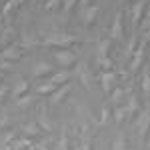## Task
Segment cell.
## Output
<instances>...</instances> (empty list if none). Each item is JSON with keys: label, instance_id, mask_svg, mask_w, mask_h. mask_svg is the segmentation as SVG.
Instances as JSON below:
<instances>
[{"label": "cell", "instance_id": "cell-34", "mask_svg": "<svg viewBox=\"0 0 150 150\" xmlns=\"http://www.w3.org/2000/svg\"><path fill=\"white\" fill-rule=\"evenodd\" d=\"M0 78H2V76H0Z\"/></svg>", "mask_w": 150, "mask_h": 150}, {"label": "cell", "instance_id": "cell-33", "mask_svg": "<svg viewBox=\"0 0 150 150\" xmlns=\"http://www.w3.org/2000/svg\"><path fill=\"white\" fill-rule=\"evenodd\" d=\"M74 150H82V148H74Z\"/></svg>", "mask_w": 150, "mask_h": 150}, {"label": "cell", "instance_id": "cell-16", "mask_svg": "<svg viewBox=\"0 0 150 150\" xmlns=\"http://www.w3.org/2000/svg\"><path fill=\"white\" fill-rule=\"evenodd\" d=\"M142 90L146 94H150V72L148 70L142 72Z\"/></svg>", "mask_w": 150, "mask_h": 150}, {"label": "cell", "instance_id": "cell-27", "mask_svg": "<svg viewBox=\"0 0 150 150\" xmlns=\"http://www.w3.org/2000/svg\"><path fill=\"white\" fill-rule=\"evenodd\" d=\"M14 2H16V0H8V2H6V6H4V10H2V14H8V10L14 6Z\"/></svg>", "mask_w": 150, "mask_h": 150}, {"label": "cell", "instance_id": "cell-19", "mask_svg": "<svg viewBox=\"0 0 150 150\" xmlns=\"http://www.w3.org/2000/svg\"><path fill=\"white\" fill-rule=\"evenodd\" d=\"M122 96H124V90H122L120 86H118V88H114V90H112V98H110V100H112V104H118L120 100H122Z\"/></svg>", "mask_w": 150, "mask_h": 150}, {"label": "cell", "instance_id": "cell-1", "mask_svg": "<svg viewBox=\"0 0 150 150\" xmlns=\"http://www.w3.org/2000/svg\"><path fill=\"white\" fill-rule=\"evenodd\" d=\"M54 58H56V62H60L62 66H70V64L76 62V54H74L72 50H68V48L56 50V52H54Z\"/></svg>", "mask_w": 150, "mask_h": 150}, {"label": "cell", "instance_id": "cell-13", "mask_svg": "<svg viewBox=\"0 0 150 150\" xmlns=\"http://www.w3.org/2000/svg\"><path fill=\"white\" fill-rule=\"evenodd\" d=\"M56 88H58L56 84H52V82L48 80V82H44V84H40V86L36 88V92L38 94H48V92H54Z\"/></svg>", "mask_w": 150, "mask_h": 150}, {"label": "cell", "instance_id": "cell-2", "mask_svg": "<svg viewBox=\"0 0 150 150\" xmlns=\"http://www.w3.org/2000/svg\"><path fill=\"white\" fill-rule=\"evenodd\" d=\"M76 42V38L74 36H64V34H58V36H48L46 40H44V44H54V46H70V44H74Z\"/></svg>", "mask_w": 150, "mask_h": 150}, {"label": "cell", "instance_id": "cell-29", "mask_svg": "<svg viewBox=\"0 0 150 150\" xmlns=\"http://www.w3.org/2000/svg\"><path fill=\"white\" fill-rule=\"evenodd\" d=\"M74 4H76V0H66V6H64V8H66V10H70Z\"/></svg>", "mask_w": 150, "mask_h": 150}, {"label": "cell", "instance_id": "cell-24", "mask_svg": "<svg viewBox=\"0 0 150 150\" xmlns=\"http://www.w3.org/2000/svg\"><path fill=\"white\" fill-rule=\"evenodd\" d=\"M12 36H14V30H12V28H6V30H4V34H2V38H0V40H2V42H8V40H10Z\"/></svg>", "mask_w": 150, "mask_h": 150}, {"label": "cell", "instance_id": "cell-26", "mask_svg": "<svg viewBox=\"0 0 150 150\" xmlns=\"http://www.w3.org/2000/svg\"><path fill=\"white\" fill-rule=\"evenodd\" d=\"M108 114H110V112H108V106H104V108H102V118H100V122H102V124L108 120Z\"/></svg>", "mask_w": 150, "mask_h": 150}, {"label": "cell", "instance_id": "cell-17", "mask_svg": "<svg viewBox=\"0 0 150 150\" xmlns=\"http://www.w3.org/2000/svg\"><path fill=\"white\" fill-rule=\"evenodd\" d=\"M12 148H14V150H22V148H30V140H26V138H20V140H14V144H12Z\"/></svg>", "mask_w": 150, "mask_h": 150}, {"label": "cell", "instance_id": "cell-5", "mask_svg": "<svg viewBox=\"0 0 150 150\" xmlns=\"http://www.w3.org/2000/svg\"><path fill=\"white\" fill-rule=\"evenodd\" d=\"M146 0H138L136 4H134V8H132V22L134 24H138L140 22V18H142V12L146 10Z\"/></svg>", "mask_w": 150, "mask_h": 150}, {"label": "cell", "instance_id": "cell-21", "mask_svg": "<svg viewBox=\"0 0 150 150\" xmlns=\"http://www.w3.org/2000/svg\"><path fill=\"white\" fill-rule=\"evenodd\" d=\"M24 134H40V128L36 126L34 122H30V124L24 126Z\"/></svg>", "mask_w": 150, "mask_h": 150}, {"label": "cell", "instance_id": "cell-23", "mask_svg": "<svg viewBox=\"0 0 150 150\" xmlns=\"http://www.w3.org/2000/svg\"><path fill=\"white\" fill-rule=\"evenodd\" d=\"M56 150H68V138H66V136L60 138V142L56 144Z\"/></svg>", "mask_w": 150, "mask_h": 150}, {"label": "cell", "instance_id": "cell-12", "mask_svg": "<svg viewBox=\"0 0 150 150\" xmlns=\"http://www.w3.org/2000/svg\"><path fill=\"white\" fill-rule=\"evenodd\" d=\"M136 112H138V98H136V96H130L128 106H126V114L128 116H134Z\"/></svg>", "mask_w": 150, "mask_h": 150}, {"label": "cell", "instance_id": "cell-20", "mask_svg": "<svg viewBox=\"0 0 150 150\" xmlns=\"http://www.w3.org/2000/svg\"><path fill=\"white\" fill-rule=\"evenodd\" d=\"M124 116H126V106H124V108H116L114 110V122L120 124V122L124 120Z\"/></svg>", "mask_w": 150, "mask_h": 150}, {"label": "cell", "instance_id": "cell-25", "mask_svg": "<svg viewBox=\"0 0 150 150\" xmlns=\"http://www.w3.org/2000/svg\"><path fill=\"white\" fill-rule=\"evenodd\" d=\"M30 102H32V98H30V96H20V98L16 100L18 106H26V104H30Z\"/></svg>", "mask_w": 150, "mask_h": 150}, {"label": "cell", "instance_id": "cell-14", "mask_svg": "<svg viewBox=\"0 0 150 150\" xmlns=\"http://www.w3.org/2000/svg\"><path fill=\"white\" fill-rule=\"evenodd\" d=\"M96 14H98V6H90V8H86V12H84V22L92 24V20L96 18Z\"/></svg>", "mask_w": 150, "mask_h": 150}, {"label": "cell", "instance_id": "cell-7", "mask_svg": "<svg viewBox=\"0 0 150 150\" xmlns=\"http://www.w3.org/2000/svg\"><path fill=\"white\" fill-rule=\"evenodd\" d=\"M144 46H146V40H144V42L138 46V50L134 52V60H132V64H130V70H138V68H140L142 58H144Z\"/></svg>", "mask_w": 150, "mask_h": 150}, {"label": "cell", "instance_id": "cell-18", "mask_svg": "<svg viewBox=\"0 0 150 150\" xmlns=\"http://www.w3.org/2000/svg\"><path fill=\"white\" fill-rule=\"evenodd\" d=\"M108 48H110V38H108V40H104V42H100V48H98L100 58H106V56H108Z\"/></svg>", "mask_w": 150, "mask_h": 150}, {"label": "cell", "instance_id": "cell-28", "mask_svg": "<svg viewBox=\"0 0 150 150\" xmlns=\"http://www.w3.org/2000/svg\"><path fill=\"white\" fill-rule=\"evenodd\" d=\"M56 4H58V0H48L46 8H48V10H52V8H56Z\"/></svg>", "mask_w": 150, "mask_h": 150}, {"label": "cell", "instance_id": "cell-30", "mask_svg": "<svg viewBox=\"0 0 150 150\" xmlns=\"http://www.w3.org/2000/svg\"><path fill=\"white\" fill-rule=\"evenodd\" d=\"M6 92H8V86H2V88H0V98L6 96Z\"/></svg>", "mask_w": 150, "mask_h": 150}, {"label": "cell", "instance_id": "cell-31", "mask_svg": "<svg viewBox=\"0 0 150 150\" xmlns=\"http://www.w3.org/2000/svg\"><path fill=\"white\" fill-rule=\"evenodd\" d=\"M88 2H90V0H80V6H82V8H86V6H88Z\"/></svg>", "mask_w": 150, "mask_h": 150}, {"label": "cell", "instance_id": "cell-4", "mask_svg": "<svg viewBox=\"0 0 150 150\" xmlns=\"http://www.w3.org/2000/svg\"><path fill=\"white\" fill-rule=\"evenodd\" d=\"M122 36H124V32H122V12H118L114 24H112V30H110V40L112 38H122Z\"/></svg>", "mask_w": 150, "mask_h": 150}, {"label": "cell", "instance_id": "cell-10", "mask_svg": "<svg viewBox=\"0 0 150 150\" xmlns=\"http://www.w3.org/2000/svg\"><path fill=\"white\" fill-rule=\"evenodd\" d=\"M70 78V72L68 70H62V72H56V74H52V78H50V82L52 84H56V86H60V84H66Z\"/></svg>", "mask_w": 150, "mask_h": 150}, {"label": "cell", "instance_id": "cell-8", "mask_svg": "<svg viewBox=\"0 0 150 150\" xmlns=\"http://www.w3.org/2000/svg\"><path fill=\"white\" fill-rule=\"evenodd\" d=\"M70 92V84H64V86H60V88H56L54 92H52V96H50V102L52 104H56V102H60L66 94Z\"/></svg>", "mask_w": 150, "mask_h": 150}, {"label": "cell", "instance_id": "cell-11", "mask_svg": "<svg viewBox=\"0 0 150 150\" xmlns=\"http://www.w3.org/2000/svg\"><path fill=\"white\" fill-rule=\"evenodd\" d=\"M148 126H150V112L146 110V112L142 114V120H140V136H142V138L146 136V130H148Z\"/></svg>", "mask_w": 150, "mask_h": 150}, {"label": "cell", "instance_id": "cell-9", "mask_svg": "<svg viewBox=\"0 0 150 150\" xmlns=\"http://www.w3.org/2000/svg\"><path fill=\"white\" fill-rule=\"evenodd\" d=\"M100 82H102L104 92H112V82H114V72H102L100 74Z\"/></svg>", "mask_w": 150, "mask_h": 150}, {"label": "cell", "instance_id": "cell-15", "mask_svg": "<svg viewBox=\"0 0 150 150\" xmlns=\"http://www.w3.org/2000/svg\"><path fill=\"white\" fill-rule=\"evenodd\" d=\"M26 90H28V84H26V80H18V84L12 88V94H14V96H22Z\"/></svg>", "mask_w": 150, "mask_h": 150}, {"label": "cell", "instance_id": "cell-32", "mask_svg": "<svg viewBox=\"0 0 150 150\" xmlns=\"http://www.w3.org/2000/svg\"><path fill=\"white\" fill-rule=\"evenodd\" d=\"M4 124H8V120H6V118L2 116V118H0V126H4Z\"/></svg>", "mask_w": 150, "mask_h": 150}, {"label": "cell", "instance_id": "cell-22", "mask_svg": "<svg viewBox=\"0 0 150 150\" xmlns=\"http://www.w3.org/2000/svg\"><path fill=\"white\" fill-rule=\"evenodd\" d=\"M126 148V142H124V136H120V138L114 140V144H112V150H124Z\"/></svg>", "mask_w": 150, "mask_h": 150}, {"label": "cell", "instance_id": "cell-3", "mask_svg": "<svg viewBox=\"0 0 150 150\" xmlns=\"http://www.w3.org/2000/svg\"><path fill=\"white\" fill-rule=\"evenodd\" d=\"M50 72H52V66H50L48 62H44V60L36 62L34 66H32V74H34V76H48Z\"/></svg>", "mask_w": 150, "mask_h": 150}, {"label": "cell", "instance_id": "cell-6", "mask_svg": "<svg viewBox=\"0 0 150 150\" xmlns=\"http://www.w3.org/2000/svg\"><path fill=\"white\" fill-rule=\"evenodd\" d=\"M0 58L8 60V62H14V60H18V58H20V50H18L16 46H6L4 50H2Z\"/></svg>", "mask_w": 150, "mask_h": 150}]
</instances>
